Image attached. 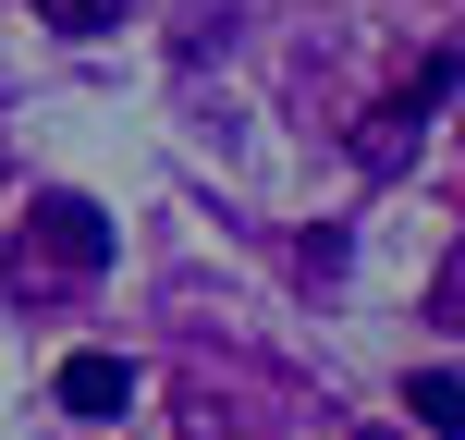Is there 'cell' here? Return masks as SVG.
Wrapping results in <instances>:
<instances>
[{"label": "cell", "mask_w": 465, "mask_h": 440, "mask_svg": "<svg viewBox=\"0 0 465 440\" xmlns=\"http://www.w3.org/2000/svg\"><path fill=\"white\" fill-rule=\"evenodd\" d=\"M62 404L74 416H135V367L123 355H62Z\"/></svg>", "instance_id": "cell-3"}, {"label": "cell", "mask_w": 465, "mask_h": 440, "mask_svg": "<svg viewBox=\"0 0 465 440\" xmlns=\"http://www.w3.org/2000/svg\"><path fill=\"white\" fill-rule=\"evenodd\" d=\"M429 98H441V62H429L417 86H392V98L368 111V135H355V160H368V171H404V147L429 135Z\"/></svg>", "instance_id": "cell-2"}, {"label": "cell", "mask_w": 465, "mask_h": 440, "mask_svg": "<svg viewBox=\"0 0 465 440\" xmlns=\"http://www.w3.org/2000/svg\"><path fill=\"white\" fill-rule=\"evenodd\" d=\"M404 416H417L429 440H465V379H441V367H429L417 392H404Z\"/></svg>", "instance_id": "cell-4"}, {"label": "cell", "mask_w": 465, "mask_h": 440, "mask_svg": "<svg viewBox=\"0 0 465 440\" xmlns=\"http://www.w3.org/2000/svg\"><path fill=\"white\" fill-rule=\"evenodd\" d=\"M111 257V220L86 209V196H37L13 232V294H74V281Z\"/></svg>", "instance_id": "cell-1"}, {"label": "cell", "mask_w": 465, "mask_h": 440, "mask_svg": "<svg viewBox=\"0 0 465 440\" xmlns=\"http://www.w3.org/2000/svg\"><path fill=\"white\" fill-rule=\"evenodd\" d=\"M37 13L62 24V37H111V24H123V0H37Z\"/></svg>", "instance_id": "cell-5"}, {"label": "cell", "mask_w": 465, "mask_h": 440, "mask_svg": "<svg viewBox=\"0 0 465 440\" xmlns=\"http://www.w3.org/2000/svg\"><path fill=\"white\" fill-rule=\"evenodd\" d=\"M429 318H441V330H465V245L441 257V281H429Z\"/></svg>", "instance_id": "cell-6"}, {"label": "cell", "mask_w": 465, "mask_h": 440, "mask_svg": "<svg viewBox=\"0 0 465 440\" xmlns=\"http://www.w3.org/2000/svg\"><path fill=\"white\" fill-rule=\"evenodd\" d=\"M355 440H404V428H355Z\"/></svg>", "instance_id": "cell-7"}]
</instances>
